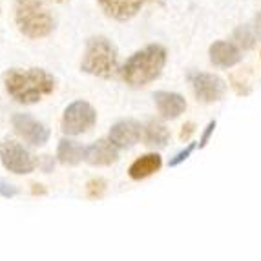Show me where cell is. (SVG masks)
I'll return each instance as SVG.
<instances>
[{
    "label": "cell",
    "mask_w": 261,
    "mask_h": 261,
    "mask_svg": "<svg viewBox=\"0 0 261 261\" xmlns=\"http://www.w3.org/2000/svg\"><path fill=\"white\" fill-rule=\"evenodd\" d=\"M57 159L68 166L79 165L81 161H86V146H83L77 141L61 139L57 146Z\"/></svg>",
    "instance_id": "cell-15"
},
{
    "label": "cell",
    "mask_w": 261,
    "mask_h": 261,
    "mask_svg": "<svg viewBox=\"0 0 261 261\" xmlns=\"http://www.w3.org/2000/svg\"><path fill=\"white\" fill-rule=\"evenodd\" d=\"M33 187H35L33 188V194H44V188H37L39 185H33Z\"/></svg>",
    "instance_id": "cell-25"
},
{
    "label": "cell",
    "mask_w": 261,
    "mask_h": 261,
    "mask_svg": "<svg viewBox=\"0 0 261 261\" xmlns=\"http://www.w3.org/2000/svg\"><path fill=\"white\" fill-rule=\"evenodd\" d=\"M53 170V161L48 155H44V172H51Z\"/></svg>",
    "instance_id": "cell-23"
},
{
    "label": "cell",
    "mask_w": 261,
    "mask_h": 261,
    "mask_svg": "<svg viewBox=\"0 0 261 261\" xmlns=\"http://www.w3.org/2000/svg\"><path fill=\"white\" fill-rule=\"evenodd\" d=\"M194 148H196V144H188L187 150H183V152H179L177 155L174 157V159H170V166H177L179 163H183L185 159H188V157H190V153L194 152Z\"/></svg>",
    "instance_id": "cell-19"
},
{
    "label": "cell",
    "mask_w": 261,
    "mask_h": 261,
    "mask_svg": "<svg viewBox=\"0 0 261 261\" xmlns=\"http://www.w3.org/2000/svg\"><path fill=\"white\" fill-rule=\"evenodd\" d=\"M18 194V190L13 187V185H8V183H4V181H0V196L2 197H15Z\"/></svg>",
    "instance_id": "cell-20"
},
{
    "label": "cell",
    "mask_w": 261,
    "mask_h": 261,
    "mask_svg": "<svg viewBox=\"0 0 261 261\" xmlns=\"http://www.w3.org/2000/svg\"><path fill=\"white\" fill-rule=\"evenodd\" d=\"M170 139V132L168 128L159 121H150L143 130V141L144 144L148 146H157V148H163L166 146Z\"/></svg>",
    "instance_id": "cell-16"
},
{
    "label": "cell",
    "mask_w": 261,
    "mask_h": 261,
    "mask_svg": "<svg viewBox=\"0 0 261 261\" xmlns=\"http://www.w3.org/2000/svg\"><path fill=\"white\" fill-rule=\"evenodd\" d=\"M0 161L6 170L17 175L31 174L37 168L35 157L15 141H4L0 144Z\"/></svg>",
    "instance_id": "cell-6"
},
{
    "label": "cell",
    "mask_w": 261,
    "mask_h": 261,
    "mask_svg": "<svg viewBox=\"0 0 261 261\" xmlns=\"http://www.w3.org/2000/svg\"><path fill=\"white\" fill-rule=\"evenodd\" d=\"M210 62H212L216 68H221V70H226V68H232L238 62L241 61V53L238 49V46L232 42H226V40H218L210 46Z\"/></svg>",
    "instance_id": "cell-13"
},
{
    "label": "cell",
    "mask_w": 261,
    "mask_h": 261,
    "mask_svg": "<svg viewBox=\"0 0 261 261\" xmlns=\"http://www.w3.org/2000/svg\"><path fill=\"white\" fill-rule=\"evenodd\" d=\"M161 165L163 159L159 153H146V155H141L139 159H135L132 163L130 168H128V175L135 181H141V179H146L150 175L157 174Z\"/></svg>",
    "instance_id": "cell-14"
},
{
    "label": "cell",
    "mask_w": 261,
    "mask_h": 261,
    "mask_svg": "<svg viewBox=\"0 0 261 261\" xmlns=\"http://www.w3.org/2000/svg\"><path fill=\"white\" fill-rule=\"evenodd\" d=\"M15 22L28 39H44L55 30V18L42 0H15Z\"/></svg>",
    "instance_id": "cell-3"
},
{
    "label": "cell",
    "mask_w": 261,
    "mask_h": 261,
    "mask_svg": "<svg viewBox=\"0 0 261 261\" xmlns=\"http://www.w3.org/2000/svg\"><path fill=\"white\" fill-rule=\"evenodd\" d=\"M214 128H216V121H212V122H208V126H206V132L203 134V137H201V148L205 146L206 143H208V139H210V135H212V132H214Z\"/></svg>",
    "instance_id": "cell-22"
},
{
    "label": "cell",
    "mask_w": 261,
    "mask_h": 261,
    "mask_svg": "<svg viewBox=\"0 0 261 261\" xmlns=\"http://www.w3.org/2000/svg\"><path fill=\"white\" fill-rule=\"evenodd\" d=\"M188 81L194 90V95L197 100L210 105V102H218L225 97L226 86L225 81L219 79L218 75L203 73V71H192L188 73Z\"/></svg>",
    "instance_id": "cell-7"
},
{
    "label": "cell",
    "mask_w": 261,
    "mask_h": 261,
    "mask_svg": "<svg viewBox=\"0 0 261 261\" xmlns=\"http://www.w3.org/2000/svg\"><path fill=\"white\" fill-rule=\"evenodd\" d=\"M143 130L144 128L137 121L126 119V121H119L113 124L108 134V139L117 148H130V146L139 143V139L143 137Z\"/></svg>",
    "instance_id": "cell-9"
},
{
    "label": "cell",
    "mask_w": 261,
    "mask_h": 261,
    "mask_svg": "<svg viewBox=\"0 0 261 261\" xmlns=\"http://www.w3.org/2000/svg\"><path fill=\"white\" fill-rule=\"evenodd\" d=\"M6 92L18 105H35L55 90V79L42 68L8 70L4 73Z\"/></svg>",
    "instance_id": "cell-1"
},
{
    "label": "cell",
    "mask_w": 261,
    "mask_h": 261,
    "mask_svg": "<svg viewBox=\"0 0 261 261\" xmlns=\"http://www.w3.org/2000/svg\"><path fill=\"white\" fill-rule=\"evenodd\" d=\"M144 0H99V6L102 8L108 17L115 20H130L139 13Z\"/></svg>",
    "instance_id": "cell-12"
},
{
    "label": "cell",
    "mask_w": 261,
    "mask_h": 261,
    "mask_svg": "<svg viewBox=\"0 0 261 261\" xmlns=\"http://www.w3.org/2000/svg\"><path fill=\"white\" fill-rule=\"evenodd\" d=\"M256 30H257V33H261V13H257V17H256Z\"/></svg>",
    "instance_id": "cell-24"
},
{
    "label": "cell",
    "mask_w": 261,
    "mask_h": 261,
    "mask_svg": "<svg viewBox=\"0 0 261 261\" xmlns=\"http://www.w3.org/2000/svg\"><path fill=\"white\" fill-rule=\"evenodd\" d=\"M157 112L163 119H177L187 110V100L183 95L174 92H155L153 93Z\"/></svg>",
    "instance_id": "cell-11"
},
{
    "label": "cell",
    "mask_w": 261,
    "mask_h": 261,
    "mask_svg": "<svg viewBox=\"0 0 261 261\" xmlns=\"http://www.w3.org/2000/svg\"><path fill=\"white\" fill-rule=\"evenodd\" d=\"M257 42V30L256 26H238L234 30V44L241 49H252Z\"/></svg>",
    "instance_id": "cell-17"
},
{
    "label": "cell",
    "mask_w": 261,
    "mask_h": 261,
    "mask_svg": "<svg viewBox=\"0 0 261 261\" xmlns=\"http://www.w3.org/2000/svg\"><path fill=\"white\" fill-rule=\"evenodd\" d=\"M196 132V126H194V122H187V124H183V130H181V139L187 141L190 139V135Z\"/></svg>",
    "instance_id": "cell-21"
},
{
    "label": "cell",
    "mask_w": 261,
    "mask_h": 261,
    "mask_svg": "<svg viewBox=\"0 0 261 261\" xmlns=\"http://www.w3.org/2000/svg\"><path fill=\"white\" fill-rule=\"evenodd\" d=\"M166 64V49L159 44H150L146 48L135 51L124 62L121 70L122 81L132 88H143L153 83L163 73Z\"/></svg>",
    "instance_id": "cell-2"
},
{
    "label": "cell",
    "mask_w": 261,
    "mask_h": 261,
    "mask_svg": "<svg viewBox=\"0 0 261 261\" xmlns=\"http://www.w3.org/2000/svg\"><path fill=\"white\" fill-rule=\"evenodd\" d=\"M11 126L15 134L31 146H44L49 139L48 128L28 113H15L11 117Z\"/></svg>",
    "instance_id": "cell-8"
},
{
    "label": "cell",
    "mask_w": 261,
    "mask_h": 261,
    "mask_svg": "<svg viewBox=\"0 0 261 261\" xmlns=\"http://www.w3.org/2000/svg\"><path fill=\"white\" fill-rule=\"evenodd\" d=\"M119 161V150L110 139H99L86 146V163L92 166H110Z\"/></svg>",
    "instance_id": "cell-10"
},
{
    "label": "cell",
    "mask_w": 261,
    "mask_h": 261,
    "mask_svg": "<svg viewBox=\"0 0 261 261\" xmlns=\"http://www.w3.org/2000/svg\"><path fill=\"white\" fill-rule=\"evenodd\" d=\"M97 122V112L86 100H73L62 115V132L66 135H81L90 132Z\"/></svg>",
    "instance_id": "cell-5"
},
{
    "label": "cell",
    "mask_w": 261,
    "mask_h": 261,
    "mask_svg": "<svg viewBox=\"0 0 261 261\" xmlns=\"http://www.w3.org/2000/svg\"><path fill=\"white\" fill-rule=\"evenodd\" d=\"M53 2H59V4H64V2H70V0H53Z\"/></svg>",
    "instance_id": "cell-26"
},
{
    "label": "cell",
    "mask_w": 261,
    "mask_h": 261,
    "mask_svg": "<svg viewBox=\"0 0 261 261\" xmlns=\"http://www.w3.org/2000/svg\"><path fill=\"white\" fill-rule=\"evenodd\" d=\"M117 48L106 37L88 39L83 61H81V70L84 73L99 79H112L117 73Z\"/></svg>",
    "instance_id": "cell-4"
},
{
    "label": "cell",
    "mask_w": 261,
    "mask_h": 261,
    "mask_svg": "<svg viewBox=\"0 0 261 261\" xmlns=\"http://www.w3.org/2000/svg\"><path fill=\"white\" fill-rule=\"evenodd\" d=\"M106 192V181L105 179H92L90 183L86 185V196L90 197V199H100V197L105 196Z\"/></svg>",
    "instance_id": "cell-18"
}]
</instances>
